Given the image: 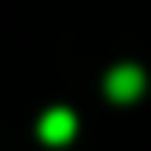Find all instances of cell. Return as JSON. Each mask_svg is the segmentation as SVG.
Listing matches in <instances>:
<instances>
[{
	"instance_id": "1",
	"label": "cell",
	"mask_w": 151,
	"mask_h": 151,
	"mask_svg": "<svg viewBox=\"0 0 151 151\" xmlns=\"http://www.w3.org/2000/svg\"><path fill=\"white\" fill-rule=\"evenodd\" d=\"M38 132H42V142L61 146V142H71V132H76V113H71V109H47L42 123H38Z\"/></svg>"
},
{
	"instance_id": "2",
	"label": "cell",
	"mask_w": 151,
	"mask_h": 151,
	"mask_svg": "<svg viewBox=\"0 0 151 151\" xmlns=\"http://www.w3.org/2000/svg\"><path fill=\"white\" fill-rule=\"evenodd\" d=\"M109 94H113V99H132V94H142V71H137V66H118V71L109 76Z\"/></svg>"
}]
</instances>
